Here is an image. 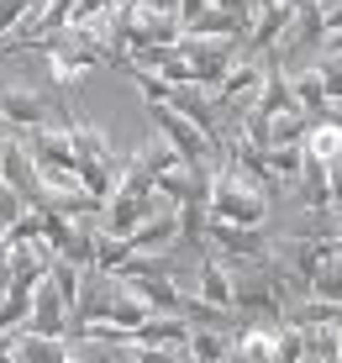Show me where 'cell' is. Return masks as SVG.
Masks as SVG:
<instances>
[{"label": "cell", "instance_id": "cell-1", "mask_svg": "<svg viewBox=\"0 0 342 363\" xmlns=\"http://www.w3.org/2000/svg\"><path fill=\"white\" fill-rule=\"evenodd\" d=\"M32 327H37V332H58V327H63L58 295H53V290H37V316H32Z\"/></svg>", "mask_w": 342, "mask_h": 363}, {"label": "cell", "instance_id": "cell-2", "mask_svg": "<svg viewBox=\"0 0 342 363\" xmlns=\"http://www.w3.org/2000/svg\"><path fill=\"white\" fill-rule=\"evenodd\" d=\"M21 363H63V347H58V342H43V337H32V342L21 347Z\"/></svg>", "mask_w": 342, "mask_h": 363}]
</instances>
